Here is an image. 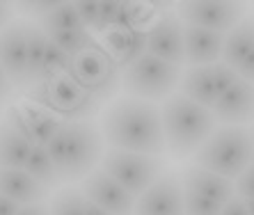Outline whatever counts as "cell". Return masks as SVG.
<instances>
[{
  "instance_id": "ac0fdd59",
  "label": "cell",
  "mask_w": 254,
  "mask_h": 215,
  "mask_svg": "<svg viewBox=\"0 0 254 215\" xmlns=\"http://www.w3.org/2000/svg\"><path fill=\"white\" fill-rule=\"evenodd\" d=\"M181 185H184L186 192H192V195H199V197H206L211 202H218L225 206L229 199L236 197V183L229 179H222L218 174L206 172L201 167H188L181 174Z\"/></svg>"
},
{
  "instance_id": "7c38bea8",
  "label": "cell",
  "mask_w": 254,
  "mask_h": 215,
  "mask_svg": "<svg viewBox=\"0 0 254 215\" xmlns=\"http://www.w3.org/2000/svg\"><path fill=\"white\" fill-rule=\"evenodd\" d=\"M28 28L30 21H14L0 32V66L12 85H28Z\"/></svg>"
},
{
  "instance_id": "7402d4cb",
  "label": "cell",
  "mask_w": 254,
  "mask_h": 215,
  "mask_svg": "<svg viewBox=\"0 0 254 215\" xmlns=\"http://www.w3.org/2000/svg\"><path fill=\"white\" fill-rule=\"evenodd\" d=\"M252 48H254V16H245L236 28H231L225 35L222 62L236 71L238 64L245 60V55H248Z\"/></svg>"
},
{
  "instance_id": "9a60e30c",
  "label": "cell",
  "mask_w": 254,
  "mask_h": 215,
  "mask_svg": "<svg viewBox=\"0 0 254 215\" xmlns=\"http://www.w3.org/2000/svg\"><path fill=\"white\" fill-rule=\"evenodd\" d=\"M215 121L225 126H245L254 121V85L238 78L211 108Z\"/></svg>"
},
{
  "instance_id": "836d02e7",
  "label": "cell",
  "mask_w": 254,
  "mask_h": 215,
  "mask_svg": "<svg viewBox=\"0 0 254 215\" xmlns=\"http://www.w3.org/2000/svg\"><path fill=\"white\" fill-rule=\"evenodd\" d=\"M236 195L241 199H254V165H250L236 179Z\"/></svg>"
},
{
  "instance_id": "4fadbf2b",
  "label": "cell",
  "mask_w": 254,
  "mask_h": 215,
  "mask_svg": "<svg viewBox=\"0 0 254 215\" xmlns=\"http://www.w3.org/2000/svg\"><path fill=\"white\" fill-rule=\"evenodd\" d=\"M80 190L87 197V202L96 204L99 209L108 211L113 215H133V211H135L137 199L130 192H126L113 176H108L101 167L94 169L87 179H83Z\"/></svg>"
},
{
  "instance_id": "2e32d148",
  "label": "cell",
  "mask_w": 254,
  "mask_h": 215,
  "mask_svg": "<svg viewBox=\"0 0 254 215\" xmlns=\"http://www.w3.org/2000/svg\"><path fill=\"white\" fill-rule=\"evenodd\" d=\"M225 53V35L195 25H184V57L186 66H213L222 62Z\"/></svg>"
},
{
  "instance_id": "484cf974",
  "label": "cell",
  "mask_w": 254,
  "mask_h": 215,
  "mask_svg": "<svg viewBox=\"0 0 254 215\" xmlns=\"http://www.w3.org/2000/svg\"><path fill=\"white\" fill-rule=\"evenodd\" d=\"M42 28L46 30V35L51 32H69V30H85L83 21L78 16L76 2H60V7L53 14H48L42 21Z\"/></svg>"
},
{
  "instance_id": "8fae6325",
  "label": "cell",
  "mask_w": 254,
  "mask_h": 215,
  "mask_svg": "<svg viewBox=\"0 0 254 215\" xmlns=\"http://www.w3.org/2000/svg\"><path fill=\"white\" fill-rule=\"evenodd\" d=\"M147 53L170 64L184 66V23L174 12H165L147 30Z\"/></svg>"
},
{
  "instance_id": "4dcf8cb0",
  "label": "cell",
  "mask_w": 254,
  "mask_h": 215,
  "mask_svg": "<svg viewBox=\"0 0 254 215\" xmlns=\"http://www.w3.org/2000/svg\"><path fill=\"white\" fill-rule=\"evenodd\" d=\"M78 16L83 21L85 30H96L99 28V16H101V2H76Z\"/></svg>"
},
{
  "instance_id": "d6986e66",
  "label": "cell",
  "mask_w": 254,
  "mask_h": 215,
  "mask_svg": "<svg viewBox=\"0 0 254 215\" xmlns=\"http://www.w3.org/2000/svg\"><path fill=\"white\" fill-rule=\"evenodd\" d=\"M0 192L5 197L14 199L18 206L30 204H44L48 197V190L39 185L25 169H2L0 174Z\"/></svg>"
},
{
  "instance_id": "f35d334b",
  "label": "cell",
  "mask_w": 254,
  "mask_h": 215,
  "mask_svg": "<svg viewBox=\"0 0 254 215\" xmlns=\"http://www.w3.org/2000/svg\"><path fill=\"white\" fill-rule=\"evenodd\" d=\"M9 23H14V9L5 2H0V32L5 30Z\"/></svg>"
},
{
  "instance_id": "30bf717a",
  "label": "cell",
  "mask_w": 254,
  "mask_h": 215,
  "mask_svg": "<svg viewBox=\"0 0 254 215\" xmlns=\"http://www.w3.org/2000/svg\"><path fill=\"white\" fill-rule=\"evenodd\" d=\"M5 121L12 128H16L32 147H48V142L55 138L64 121L48 112L35 103H23V106H12L7 110Z\"/></svg>"
},
{
  "instance_id": "e0dca14e",
  "label": "cell",
  "mask_w": 254,
  "mask_h": 215,
  "mask_svg": "<svg viewBox=\"0 0 254 215\" xmlns=\"http://www.w3.org/2000/svg\"><path fill=\"white\" fill-rule=\"evenodd\" d=\"M101 46L106 48L110 57L117 62V66L124 71L133 62L147 55V30L137 28H113L103 32Z\"/></svg>"
},
{
  "instance_id": "6da1fadb",
  "label": "cell",
  "mask_w": 254,
  "mask_h": 215,
  "mask_svg": "<svg viewBox=\"0 0 254 215\" xmlns=\"http://www.w3.org/2000/svg\"><path fill=\"white\" fill-rule=\"evenodd\" d=\"M101 135L110 149L160 156L165 151L163 117L149 101L122 96L101 114Z\"/></svg>"
},
{
  "instance_id": "e575fe53",
  "label": "cell",
  "mask_w": 254,
  "mask_h": 215,
  "mask_svg": "<svg viewBox=\"0 0 254 215\" xmlns=\"http://www.w3.org/2000/svg\"><path fill=\"white\" fill-rule=\"evenodd\" d=\"M236 76L254 85V48H252V51H250L248 55H245V60H243L241 64H238V69H236Z\"/></svg>"
},
{
  "instance_id": "44dd1931",
  "label": "cell",
  "mask_w": 254,
  "mask_h": 215,
  "mask_svg": "<svg viewBox=\"0 0 254 215\" xmlns=\"http://www.w3.org/2000/svg\"><path fill=\"white\" fill-rule=\"evenodd\" d=\"M32 144L12 126L2 121L0 124V167L2 169H23Z\"/></svg>"
},
{
  "instance_id": "ba28073f",
  "label": "cell",
  "mask_w": 254,
  "mask_h": 215,
  "mask_svg": "<svg viewBox=\"0 0 254 215\" xmlns=\"http://www.w3.org/2000/svg\"><path fill=\"white\" fill-rule=\"evenodd\" d=\"M66 142V181H83L96 169L103 158V135L94 121H64L62 126Z\"/></svg>"
},
{
  "instance_id": "8d00e7d4",
  "label": "cell",
  "mask_w": 254,
  "mask_h": 215,
  "mask_svg": "<svg viewBox=\"0 0 254 215\" xmlns=\"http://www.w3.org/2000/svg\"><path fill=\"white\" fill-rule=\"evenodd\" d=\"M12 90H14L12 80H9V76L5 73V69L0 66V103L7 101V99L12 96Z\"/></svg>"
},
{
  "instance_id": "5bb4252c",
  "label": "cell",
  "mask_w": 254,
  "mask_h": 215,
  "mask_svg": "<svg viewBox=\"0 0 254 215\" xmlns=\"http://www.w3.org/2000/svg\"><path fill=\"white\" fill-rule=\"evenodd\" d=\"M184 185L174 174H163L135 202L133 215H184Z\"/></svg>"
},
{
  "instance_id": "f6af8a7d",
  "label": "cell",
  "mask_w": 254,
  "mask_h": 215,
  "mask_svg": "<svg viewBox=\"0 0 254 215\" xmlns=\"http://www.w3.org/2000/svg\"><path fill=\"white\" fill-rule=\"evenodd\" d=\"M252 165H254V158H252Z\"/></svg>"
},
{
  "instance_id": "4316f807",
  "label": "cell",
  "mask_w": 254,
  "mask_h": 215,
  "mask_svg": "<svg viewBox=\"0 0 254 215\" xmlns=\"http://www.w3.org/2000/svg\"><path fill=\"white\" fill-rule=\"evenodd\" d=\"M87 197L80 188H62L51 202V215H85Z\"/></svg>"
},
{
  "instance_id": "8992f818",
  "label": "cell",
  "mask_w": 254,
  "mask_h": 215,
  "mask_svg": "<svg viewBox=\"0 0 254 215\" xmlns=\"http://www.w3.org/2000/svg\"><path fill=\"white\" fill-rule=\"evenodd\" d=\"M69 76L99 103L113 101L122 90V69L99 42L71 57Z\"/></svg>"
},
{
  "instance_id": "60d3db41",
  "label": "cell",
  "mask_w": 254,
  "mask_h": 215,
  "mask_svg": "<svg viewBox=\"0 0 254 215\" xmlns=\"http://www.w3.org/2000/svg\"><path fill=\"white\" fill-rule=\"evenodd\" d=\"M85 215H113V213H108V211L99 209V206H96V204L87 202V209H85Z\"/></svg>"
},
{
  "instance_id": "ee69618b",
  "label": "cell",
  "mask_w": 254,
  "mask_h": 215,
  "mask_svg": "<svg viewBox=\"0 0 254 215\" xmlns=\"http://www.w3.org/2000/svg\"><path fill=\"white\" fill-rule=\"evenodd\" d=\"M0 174H2V167H0Z\"/></svg>"
},
{
  "instance_id": "7bdbcfd3",
  "label": "cell",
  "mask_w": 254,
  "mask_h": 215,
  "mask_svg": "<svg viewBox=\"0 0 254 215\" xmlns=\"http://www.w3.org/2000/svg\"><path fill=\"white\" fill-rule=\"evenodd\" d=\"M252 140H254V131H252Z\"/></svg>"
},
{
  "instance_id": "1f68e13d",
  "label": "cell",
  "mask_w": 254,
  "mask_h": 215,
  "mask_svg": "<svg viewBox=\"0 0 254 215\" xmlns=\"http://www.w3.org/2000/svg\"><path fill=\"white\" fill-rule=\"evenodd\" d=\"M122 9V2H101V16H99V28L96 32H108L117 25V16Z\"/></svg>"
},
{
  "instance_id": "d590c367",
  "label": "cell",
  "mask_w": 254,
  "mask_h": 215,
  "mask_svg": "<svg viewBox=\"0 0 254 215\" xmlns=\"http://www.w3.org/2000/svg\"><path fill=\"white\" fill-rule=\"evenodd\" d=\"M220 215H250L248 213V206H245V199H241L236 195L234 199H229V202L222 206V213Z\"/></svg>"
},
{
  "instance_id": "d4e9b609",
  "label": "cell",
  "mask_w": 254,
  "mask_h": 215,
  "mask_svg": "<svg viewBox=\"0 0 254 215\" xmlns=\"http://www.w3.org/2000/svg\"><path fill=\"white\" fill-rule=\"evenodd\" d=\"M69 66H71V55L64 53L60 46H55L53 42H48L46 48V55H44V62H42V69L37 73V83H51L55 78L60 76H66L69 73Z\"/></svg>"
},
{
  "instance_id": "b9f144b4",
  "label": "cell",
  "mask_w": 254,
  "mask_h": 215,
  "mask_svg": "<svg viewBox=\"0 0 254 215\" xmlns=\"http://www.w3.org/2000/svg\"><path fill=\"white\" fill-rule=\"evenodd\" d=\"M245 206H248V213L254 215V199H245Z\"/></svg>"
},
{
  "instance_id": "f546056e",
  "label": "cell",
  "mask_w": 254,
  "mask_h": 215,
  "mask_svg": "<svg viewBox=\"0 0 254 215\" xmlns=\"http://www.w3.org/2000/svg\"><path fill=\"white\" fill-rule=\"evenodd\" d=\"M213 80H215V90H218V99H220L231 85L236 83L238 76L231 66L225 64V62H218V64H213Z\"/></svg>"
},
{
  "instance_id": "52a82bcc",
  "label": "cell",
  "mask_w": 254,
  "mask_h": 215,
  "mask_svg": "<svg viewBox=\"0 0 254 215\" xmlns=\"http://www.w3.org/2000/svg\"><path fill=\"white\" fill-rule=\"evenodd\" d=\"M101 169L108 176H113L126 192H130L137 199L142 192L149 190L163 176L165 162H163L160 156L108 149L101 158Z\"/></svg>"
},
{
  "instance_id": "5b68a950",
  "label": "cell",
  "mask_w": 254,
  "mask_h": 215,
  "mask_svg": "<svg viewBox=\"0 0 254 215\" xmlns=\"http://www.w3.org/2000/svg\"><path fill=\"white\" fill-rule=\"evenodd\" d=\"M181 83V66L163 62L154 55H144L122 71V90L130 99L140 101H163L174 96Z\"/></svg>"
},
{
  "instance_id": "d6a6232c",
  "label": "cell",
  "mask_w": 254,
  "mask_h": 215,
  "mask_svg": "<svg viewBox=\"0 0 254 215\" xmlns=\"http://www.w3.org/2000/svg\"><path fill=\"white\" fill-rule=\"evenodd\" d=\"M18 7L25 16H37L39 21H44L48 14H53L58 9L60 2H53V0H48V2H21Z\"/></svg>"
},
{
  "instance_id": "ab89813d",
  "label": "cell",
  "mask_w": 254,
  "mask_h": 215,
  "mask_svg": "<svg viewBox=\"0 0 254 215\" xmlns=\"http://www.w3.org/2000/svg\"><path fill=\"white\" fill-rule=\"evenodd\" d=\"M18 215H51L46 204H30V206H21Z\"/></svg>"
},
{
  "instance_id": "7a4b0ae2",
  "label": "cell",
  "mask_w": 254,
  "mask_h": 215,
  "mask_svg": "<svg viewBox=\"0 0 254 215\" xmlns=\"http://www.w3.org/2000/svg\"><path fill=\"white\" fill-rule=\"evenodd\" d=\"M163 117V135H165V149L174 158H188L195 156L197 149L211 138L215 131V117L213 110L197 106L181 94L170 96L160 110Z\"/></svg>"
},
{
  "instance_id": "cb8c5ba5",
  "label": "cell",
  "mask_w": 254,
  "mask_h": 215,
  "mask_svg": "<svg viewBox=\"0 0 254 215\" xmlns=\"http://www.w3.org/2000/svg\"><path fill=\"white\" fill-rule=\"evenodd\" d=\"M48 42H51V39H48L46 30H44L42 25L30 23V28H28V85L30 87L35 85L37 73L42 69Z\"/></svg>"
},
{
  "instance_id": "3957f363",
  "label": "cell",
  "mask_w": 254,
  "mask_h": 215,
  "mask_svg": "<svg viewBox=\"0 0 254 215\" xmlns=\"http://www.w3.org/2000/svg\"><path fill=\"white\" fill-rule=\"evenodd\" d=\"M254 140L252 131L245 126H222L211 133V138L201 144L192 156L195 167L213 172L222 179H238L252 165Z\"/></svg>"
},
{
  "instance_id": "f1b7e54d",
  "label": "cell",
  "mask_w": 254,
  "mask_h": 215,
  "mask_svg": "<svg viewBox=\"0 0 254 215\" xmlns=\"http://www.w3.org/2000/svg\"><path fill=\"white\" fill-rule=\"evenodd\" d=\"M220 213H222V204L211 202V199L199 197V195H192V192L184 195V215H220Z\"/></svg>"
},
{
  "instance_id": "ffe728a7",
  "label": "cell",
  "mask_w": 254,
  "mask_h": 215,
  "mask_svg": "<svg viewBox=\"0 0 254 215\" xmlns=\"http://www.w3.org/2000/svg\"><path fill=\"white\" fill-rule=\"evenodd\" d=\"M179 94L190 99L197 106H204L211 110L218 101V90L213 80V66H195L181 76L179 83Z\"/></svg>"
},
{
  "instance_id": "83f0119b",
  "label": "cell",
  "mask_w": 254,
  "mask_h": 215,
  "mask_svg": "<svg viewBox=\"0 0 254 215\" xmlns=\"http://www.w3.org/2000/svg\"><path fill=\"white\" fill-rule=\"evenodd\" d=\"M48 39L60 46L64 53H69L71 57H76L78 53H83L85 48H89L96 42L94 37L89 35V30H69V32H51Z\"/></svg>"
},
{
  "instance_id": "277c9868",
  "label": "cell",
  "mask_w": 254,
  "mask_h": 215,
  "mask_svg": "<svg viewBox=\"0 0 254 215\" xmlns=\"http://www.w3.org/2000/svg\"><path fill=\"white\" fill-rule=\"evenodd\" d=\"M28 99L62 121H92L101 110V103L94 96H89L69 73L51 83L32 85Z\"/></svg>"
},
{
  "instance_id": "74e56055",
  "label": "cell",
  "mask_w": 254,
  "mask_h": 215,
  "mask_svg": "<svg viewBox=\"0 0 254 215\" xmlns=\"http://www.w3.org/2000/svg\"><path fill=\"white\" fill-rule=\"evenodd\" d=\"M18 211H21V206L0 192V215H18Z\"/></svg>"
},
{
  "instance_id": "603a6c76",
  "label": "cell",
  "mask_w": 254,
  "mask_h": 215,
  "mask_svg": "<svg viewBox=\"0 0 254 215\" xmlns=\"http://www.w3.org/2000/svg\"><path fill=\"white\" fill-rule=\"evenodd\" d=\"M23 169L39 185H44L46 190L58 188V185L62 183V179L58 176V172H55V167H53V162H51V156H48L46 147H32Z\"/></svg>"
},
{
  "instance_id": "9c48e42d",
  "label": "cell",
  "mask_w": 254,
  "mask_h": 215,
  "mask_svg": "<svg viewBox=\"0 0 254 215\" xmlns=\"http://www.w3.org/2000/svg\"><path fill=\"white\" fill-rule=\"evenodd\" d=\"M177 16L184 25L227 35L245 18V12L238 2H184L179 5Z\"/></svg>"
}]
</instances>
